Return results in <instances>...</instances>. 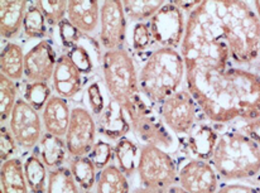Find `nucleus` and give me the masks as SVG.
Here are the masks:
<instances>
[{
	"label": "nucleus",
	"instance_id": "f257e3e1",
	"mask_svg": "<svg viewBox=\"0 0 260 193\" xmlns=\"http://www.w3.org/2000/svg\"><path fill=\"white\" fill-rule=\"evenodd\" d=\"M186 87L212 125H235L260 117V71L230 66L186 71Z\"/></svg>",
	"mask_w": 260,
	"mask_h": 193
},
{
	"label": "nucleus",
	"instance_id": "f03ea898",
	"mask_svg": "<svg viewBox=\"0 0 260 193\" xmlns=\"http://www.w3.org/2000/svg\"><path fill=\"white\" fill-rule=\"evenodd\" d=\"M179 52L186 71H220L234 66L211 2H201L187 14L186 32Z\"/></svg>",
	"mask_w": 260,
	"mask_h": 193
},
{
	"label": "nucleus",
	"instance_id": "7ed1b4c3",
	"mask_svg": "<svg viewBox=\"0 0 260 193\" xmlns=\"http://www.w3.org/2000/svg\"><path fill=\"white\" fill-rule=\"evenodd\" d=\"M234 66L258 70L260 18L249 2H211Z\"/></svg>",
	"mask_w": 260,
	"mask_h": 193
},
{
	"label": "nucleus",
	"instance_id": "20e7f679",
	"mask_svg": "<svg viewBox=\"0 0 260 193\" xmlns=\"http://www.w3.org/2000/svg\"><path fill=\"white\" fill-rule=\"evenodd\" d=\"M210 163L223 183L260 182V144L236 125L218 133Z\"/></svg>",
	"mask_w": 260,
	"mask_h": 193
},
{
	"label": "nucleus",
	"instance_id": "39448f33",
	"mask_svg": "<svg viewBox=\"0 0 260 193\" xmlns=\"http://www.w3.org/2000/svg\"><path fill=\"white\" fill-rule=\"evenodd\" d=\"M138 63L140 92L155 106L186 85V66L179 49L154 48Z\"/></svg>",
	"mask_w": 260,
	"mask_h": 193
},
{
	"label": "nucleus",
	"instance_id": "423d86ee",
	"mask_svg": "<svg viewBox=\"0 0 260 193\" xmlns=\"http://www.w3.org/2000/svg\"><path fill=\"white\" fill-rule=\"evenodd\" d=\"M124 110L129 117L133 135L140 144L158 147L171 154L178 150L179 139L165 124L158 106L150 103L142 92Z\"/></svg>",
	"mask_w": 260,
	"mask_h": 193
},
{
	"label": "nucleus",
	"instance_id": "0eeeda50",
	"mask_svg": "<svg viewBox=\"0 0 260 193\" xmlns=\"http://www.w3.org/2000/svg\"><path fill=\"white\" fill-rule=\"evenodd\" d=\"M101 71L109 98L124 109L140 92L138 66L126 48L105 51L101 58Z\"/></svg>",
	"mask_w": 260,
	"mask_h": 193
},
{
	"label": "nucleus",
	"instance_id": "6e6552de",
	"mask_svg": "<svg viewBox=\"0 0 260 193\" xmlns=\"http://www.w3.org/2000/svg\"><path fill=\"white\" fill-rule=\"evenodd\" d=\"M137 173L140 186L166 189L177 184L178 166L171 153L153 145H140Z\"/></svg>",
	"mask_w": 260,
	"mask_h": 193
},
{
	"label": "nucleus",
	"instance_id": "1a4fd4ad",
	"mask_svg": "<svg viewBox=\"0 0 260 193\" xmlns=\"http://www.w3.org/2000/svg\"><path fill=\"white\" fill-rule=\"evenodd\" d=\"M187 14L174 2H166L149 20L155 48H181L186 32Z\"/></svg>",
	"mask_w": 260,
	"mask_h": 193
},
{
	"label": "nucleus",
	"instance_id": "9d476101",
	"mask_svg": "<svg viewBox=\"0 0 260 193\" xmlns=\"http://www.w3.org/2000/svg\"><path fill=\"white\" fill-rule=\"evenodd\" d=\"M163 121L177 138H187L197 122L199 106L186 85L158 106Z\"/></svg>",
	"mask_w": 260,
	"mask_h": 193
},
{
	"label": "nucleus",
	"instance_id": "9b49d317",
	"mask_svg": "<svg viewBox=\"0 0 260 193\" xmlns=\"http://www.w3.org/2000/svg\"><path fill=\"white\" fill-rule=\"evenodd\" d=\"M8 121V126L19 148L32 150L36 145L40 144L44 134L42 117L40 116L38 110H36L24 99H18Z\"/></svg>",
	"mask_w": 260,
	"mask_h": 193
},
{
	"label": "nucleus",
	"instance_id": "f8f14e48",
	"mask_svg": "<svg viewBox=\"0 0 260 193\" xmlns=\"http://www.w3.org/2000/svg\"><path fill=\"white\" fill-rule=\"evenodd\" d=\"M128 36V18L123 2H103L100 13L99 43L105 51L124 49Z\"/></svg>",
	"mask_w": 260,
	"mask_h": 193
},
{
	"label": "nucleus",
	"instance_id": "ddd939ff",
	"mask_svg": "<svg viewBox=\"0 0 260 193\" xmlns=\"http://www.w3.org/2000/svg\"><path fill=\"white\" fill-rule=\"evenodd\" d=\"M177 184L187 193H216L220 178L209 160L191 156L178 166Z\"/></svg>",
	"mask_w": 260,
	"mask_h": 193
},
{
	"label": "nucleus",
	"instance_id": "4468645a",
	"mask_svg": "<svg viewBox=\"0 0 260 193\" xmlns=\"http://www.w3.org/2000/svg\"><path fill=\"white\" fill-rule=\"evenodd\" d=\"M96 120L90 110L76 106L71 111V121L64 137L71 156L88 155L96 143Z\"/></svg>",
	"mask_w": 260,
	"mask_h": 193
},
{
	"label": "nucleus",
	"instance_id": "2eb2a0df",
	"mask_svg": "<svg viewBox=\"0 0 260 193\" xmlns=\"http://www.w3.org/2000/svg\"><path fill=\"white\" fill-rule=\"evenodd\" d=\"M57 52L51 39H43L25 52L24 78L27 83H48L57 65Z\"/></svg>",
	"mask_w": 260,
	"mask_h": 193
},
{
	"label": "nucleus",
	"instance_id": "dca6fc26",
	"mask_svg": "<svg viewBox=\"0 0 260 193\" xmlns=\"http://www.w3.org/2000/svg\"><path fill=\"white\" fill-rule=\"evenodd\" d=\"M87 82L88 76L72 61L70 54H59L52 77V86L56 95L66 100H72L82 92Z\"/></svg>",
	"mask_w": 260,
	"mask_h": 193
},
{
	"label": "nucleus",
	"instance_id": "f3484780",
	"mask_svg": "<svg viewBox=\"0 0 260 193\" xmlns=\"http://www.w3.org/2000/svg\"><path fill=\"white\" fill-rule=\"evenodd\" d=\"M96 126L99 134L109 142L110 140L118 142L121 138L126 137L129 132H132L129 117L125 110L120 104L111 98H109L103 113L96 117Z\"/></svg>",
	"mask_w": 260,
	"mask_h": 193
},
{
	"label": "nucleus",
	"instance_id": "a211bd4d",
	"mask_svg": "<svg viewBox=\"0 0 260 193\" xmlns=\"http://www.w3.org/2000/svg\"><path fill=\"white\" fill-rule=\"evenodd\" d=\"M70 103L58 95H52L42 110V122L46 133L64 138L71 121Z\"/></svg>",
	"mask_w": 260,
	"mask_h": 193
},
{
	"label": "nucleus",
	"instance_id": "6ab92c4d",
	"mask_svg": "<svg viewBox=\"0 0 260 193\" xmlns=\"http://www.w3.org/2000/svg\"><path fill=\"white\" fill-rule=\"evenodd\" d=\"M101 4L96 0H74L69 2L67 19L82 33L88 36L100 28Z\"/></svg>",
	"mask_w": 260,
	"mask_h": 193
},
{
	"label": "nucleus",
	"instance_id": "aec40b11",
	"mask_svg": "<svg viewBox=\"0 0 260 193\" xmlns=\"http://www.w3.org/2000/svg\"><path fill=\"white\" fill-rule=\"evenodd\" d=\"M218 139V133L209 122L197 121L187 137V147L192 158L209 160L211 159Z\"/></svg>",
	"mask_w": 260,
	"mask_h": 193
},
{
	"label": "nucleus",
	"instance_id": "412c9836",
	"mask_svg": "<svg viewBox=\"0 0 260 193\" xmlns=\"http://www.w3.org/2000/svg\"><path fill=\"white\" fill-rule=\"evenodd\" d=\"M28 7V2H0V35L3 39L10 42L19 37Z\"/></svg>",
	"mask_w": 260,
	"mask_h": 193
},
{
	"label": "nucleus",
	"instance_id": "4be33fe9",
	"mask_svg": "<svg viewBox=\"0 0 260 193\" xmlns=\"http://www.w3.org/2000/svg\"><path fill=\"white\" fill-rule=\"evenodd\" d=\"M24 58L25 53L19 43L7 42L3 46L2 54H0L2 75L14 82L22 81L24 78Z\"/></svg>",
	"mask_w": 260,
	"mask_h": 193
},
{
	"label": "nucleus",
	"instance_id": "5701e85b",
	"mask_svg": "<svg viewBox=\"0 0 260 193\" xmlns=\"http://www.w3.org/2000/svg\"><path fill=\"white\" fill-rule=\"evenodd\" d=\"M2 193H29L24 173V162L12 158L2 163Z\"/></svg>",
	"mask_w": 260,
	"mask_h": 193
},
{
	"label": "nucleus",
	"instance_id": "b1692460",
	"mask_svg": "<svg viewBox=\"0 0 260 193\" xmlns=\"http://www.w3.org/2000/svg\"><path fill=\"white\" fill-rule=\"evenodd\" d=\"M69 153L64 138L44 133L40 142V155L47 168L56 169L62 167Z\"/></svg>",
	"mask_w": 260,
	"mask_h": 193
},
{
	"label": "nucleus",
	"instance_id": "393cba45",
	"mask_svg": "<svg viewBox=\"0 0 260 193\" xmlns=\"http://www.w3.org/2000/svg\"><path fill=\"white\" fill-rule=\"evenodd\" d=\"M139 156V145L128 137L119 139L114 145V159L116 160V166L128 178L137 172Z\"/></svg>",
	"mask_w": 260,
	"mask_h": 193
},
{
	"label": "nucleus",
	"instance_id": "a878e982",
	"mask_svg": "<svg viewBox=\"0 0 260 193\" xmlns=\"http://www.w3.org/2000/svg\"><path fill=\"white\" fill-rule=\"evenodd\" d=\"M95 187L96 193H132L128 177L113 163L99 171Z\"/></svg>",
	"mask_w": 260,
	"mask_h": 193
},
{
	"label": "nucleus",
	"instance_id": "bb28decb",
	"mask_svg": "<svg viewBox=\"0 0 260 193\" xmlns=\"http://www.w3.org/2000/svg\"><path fill=\"white\" fill-rule=\"evenodd\" d=\"M70 171L80 188L84 189L85 192H91V189L96 186V179H98L96 171L98 169L93 166L88 155L71 156Z\"/></svg>",
	"mask_w": 260,
	"mask_h": 193
},
{
	"label": "nucleus",
	"instance_id": "cd10ccee",
	"mask_svg": "<svg viewBox=\"0 0 260 193\" xmlns=\"http://www.w3.org/2000/svg\"><path fill=\"white\" fill-rule=\"evenodd\" d=\"M24 173L30 193H47L48 174L47 167L42 159L36 154H30L24 160Z\"/></svg>",
	"mask_w": 260,
	"mask_h": 193
},
{
	"label": "nucleus",
	"instance_id": "c85d7f7f",
	"mask_svg": "<svg viewBox=\"0 0 260 193\" xmlns=\"http://www.w3.org/2000/svg\"><path fill=\"white\" fill-rule=\"evenodd\" d=\"M154 42L150 33L149 23H135L132 27L130 35V53L134 57L135 62L144 58L150 51H153Z\"/></svg>",
	"mask_w": 260,
	"mask_h": 193
},
{
	"label": "nucleus",
	"instance_id": "c756f323",
	"mask_svg": "<svg viewBox=\"0 0 260 193\" xmlns=\"http://www.w3.org/2000/svg\"><path fill=\"white\" fill-rule=\"evenodd\" d=\"M166 4V2H158V0H126L123 2L124 12H125L128 20L135 24V23H148L155 13Z\"/></svg>",
	"mask_w": 260,
	"mask_h": 193
},
{
	"label": "nucleus",
	"instance_id": "7c9ffc66",
	"mask_svg": "<svg viewBox=\"0 0 260 193\" xmlns=\"http://www.w3.org/2000/svg\"><path fill=\"white\" fill-rule=\"evenodd\" d=\"M23 33L29 39L43 41L48 37V24L44 19L42 12L36 7L35 2L29 3L24 22H23Z\"/></svg>",
	"mask_w": 260,
	"mask_h": 193
},
{
	"label": "nucleus",
	"instance_id": "2f4dec72",
	"mask_svg": "<svg viewBox=\"0 0 260 193\" xmlns=\"http://www.w3.org/2000/svg\"><path fill=\"white\" fill-rule=\"evenodd\" d=\"M47 193H80L79 184L75 181L70 168L62 166L49 171Z\"/></svg>",
	"mask_w": 260,
	"mask_h": 193
},
{
	"label": "nucleus",
	"instance_id": "473e14b6",
	"mask_svg": "<svg viewBox=\"0 0 260 193\" xmlns=\"http://www.w3.org/2000/svg\"><path fill=\"white\" fill-rule=\"evenodd\" d=\"M18 86L10 78L0 75V119L2 124L9 120L12 111L18 101Z\"/></svg>",
	"mask_w": 260,
	"mask_h": 193
},
{
	"label": "nucleus",
	"instance_id": "72a5a7b5",
	"mask_svg": "<svg viewBox=\"0 0 260 193\" xmlns=\"http://www.w3.org/2000/svg\"><path fill=\"white\" fill-rule=\"evenodd\" d=\"M36 7L42 12L44 19L49 27H58L59 23L67 18V8L69 2L63 0H43V2H35Z\"/></svg>",
	"mask_w": 260,
	"mask_h": 193
},
{
	"label": "nucleus",
	"instance_id": "f704fd0d",
	"mask_svg": "<svg viewBox=\"0 0 260 193\" xmlns=\"http://www.w3.org/2000/svg\"><path fill=\"white\" fill-rule=\"evenodd\" d=\"M52 96L51 88L48 83L36 82V83H27L24 87V100L29 103L36 110L42 111L46 106L47 101Z\"/></svg>",
	"mask_w": 260,
	"mask_h": 193
},
{
	"label": "nucleus",
	"instance_id": "c9c22d12",
	"mask_svg": "<svg viewBox=\"0 0 260 193\" xmlns=\"http://www.w3.org/2000/svg\"><path fill=\"white\" fill-rule=\"evenodd\" d=\"M88 158L93 163L98 171L106 168L110 166L114 159V147L108 140L99 139L96 140L95 145L92 147L91 152L88 153Z\"/></svg>",
	"mask_w": 260,
	"mask_h": 193
},
{
	"label": "nucleus",
	"instance_id": "e433bc0d",
	"mask_svg": "<svg viewBox=\"0 0 260 193\" xmlns=\"http://www.w3.org/2000/svg\"><path fill=\"white\" fill-rule=\"evenodd\" d=\"M86 100L88 109L93 116L98 117L105 109L106 103L100 81H93L86 88Z\"/></svg>",
	"mask_w": 260,
	"mask_h": 193
},
{
	"label": "nucleus",
	"instance_id": "4c0bfd02",
	"mask_svg": "<svg viewBox=\"0 0 260 193\" xmlns=\"http://www.w3.org/2000/svg\"><path fill=\"white\" fill-rule=\"evenodd\" d=\"M57 29H58V37L62 47L69 51L81 43V39L84 37V35L67 18L59 23Z\"/></svg>",
	"mask_w": 260,
	"mask_h": 193
},
{
	"label": "nucleus",
	"instance_id": "58836bf2",
	"mask_svg": "<svg viewBox=\"0 0 260 193\" xmlns=\"http://www.w3.org/2000/svg\"><path fill=\"white\" fill-rule=\"evenodd\" d=\"M67 53L70 54L72 61L81 69L84 74H86L87 76L91 75V72L93 71V66H95V61H93L92 54H91V49H88L82 43H80L72 49H70Z\"/></svg>",
	"mask_w": 260,
	"mask_h": 193
},
{
	"label": "nucleus",
	"instance_id": "ea45409f",
	"mask_svg": "<svg viewBox=\"0 0 260 193\" xmlns=\"http://www.w3.org/2000/svg\"><path fill=\"white\" fill-rule=\"evenodd\" d=\"M18 148L19 145H18L15 138L13 137L9 126L2 124V129H0V159H2V163L9 160L17 154Z\"/></svg>",
	"mask_w": 260,
	"mask_h": 193
},
{
	"label": "nucleus",
	"instance_id": "a19ab883",
	"mask_svg": "<svg viewBox=\"0 0 260 193\" xmlns=\"http://www.w3.org/2000/svg\"><path fill=\"white\" fill-rule=\"evenodd\" d=\"M216 193H260V184L256 182H229L220 184Z\"/></svg>",
	"mask_w": 260,
	"mask_h": 193
},
{
	"label": "nucleus",
	"instance_id": "79ce46f5",
	"mask_svg": "<svg viewBox=\"0 0 260 193\" xmlns=\"http://www.w3.org/2000/svg\"><path fill=\"white\" fill-rule=\"evenodd\" d=\"M239 129L243 130L244 133H246L248 135H250L254 140L260 144V117L255 120H251V121H245V122H239L235 124Z\"/></svg>",
	"mask_w": 260,
	"mask_h": 193
},
{
	"label": "nucleus",
	"instance_id": "37998d69",
	"mask_svg": "<svg viewBox=\"0 0 260 193\" xmlns=\"http://www.w3.org/2000/svg\"><path fill=\"white\" fill-rule=\"evenodd\" d=\"M162 189H152V188H147V187L139 186L137 188H134L132 191V193H160Z\"/></svg>",
	"mask_w": 260,
	"mask_h": 193
},
{
	"label": "nucleus",
	"instance_id": "c03bdc74",
	"mask_svg": "<svg viewBox=\"0 0 260 193\" xmlns=\"http://www.w3.org/2000/svg\"><path fill=\"white\" fill-rule=\"evenodd\" d=\"M160 193H187V192L183 191L178 184H174L172 187H168V188L162 189V192Z\"/></svg>",
	"mask_w": 260,
	"mask_h": 193
},
{
	"label": "nucleus",
	"instance_id": "a18cd8bd",
	"mask_svg": "<svg viewBox=\"0 0 260 193\" xmlns=\"http://www.w3.org/2000/svg\"><path fill=\"white\" fill-rule=\"evenodd\" d=\"M258 70L260 71V52H259V63H258Z\"/></svg>",
	"mask_w": 260,
	"mask_h": 193
},
{
	"label": "nucleus",
	"instance_id": "49530a36",
	"mask_svg": "<svg viewBox=\"0 0 260 193\" xmlns=\"http://www.w3.org/2000/svg\"><path fill=\"white\" fill-rule=\"evenodd\" d=\"M84 193H91V192H84Z\"/></svg>",
	"mask_w": 260,
	"mask_h": 193
}]
</instances>
